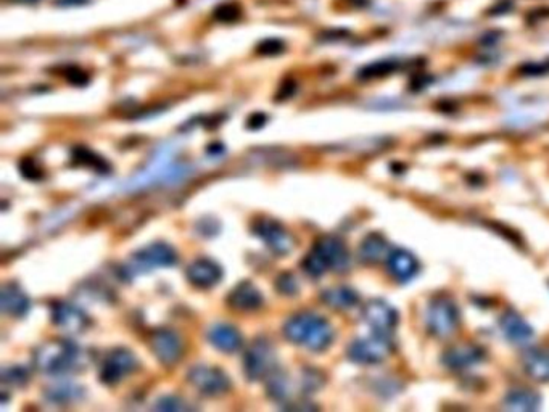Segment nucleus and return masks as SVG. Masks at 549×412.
Wrapping results in <instances>:
<instances>
[{"instance_id":"3","label":"nucleus","mask_w":549,"mask_h":412,"mask_svg":"<svg viewBox=\"0 0 549 412\" xmlns=\"http://www.w3.org/2000/svg\"><path fill=\"white\" fill-rule=\"evenodd\" d=\"M301 268L311 277H322L327 270L345 273L350 268V251L339 237L324 235L301 261Z\"/></svg>"},{"instance_id":"7","label":"nucleus","mask_w":549,"mask_h":412,"mask_svg":"<svg viewBox=\"0 0 549 412\" xmlns=\"http://www.w3.org/2000/svg\"><path fill=\"white\" fill-rule=\"evenodd\" d=\"M251 231L277 256L288 255L297 245V239L293 237V234L288 232L279 221L273 219V217H258L253 222Z\"/></svg>"},{"instance_id":"11","label":"nucleus","mask_w":549,"mask_h":412,"mask_svg":"<svg viewBox=\"0 0 549 412\" xmlns=\"http://www.w3.org/2000/svg\"><path fill=\"white\" fill-rule=\"evenodd\" d=\"M363 319L374 331V333L390 335L398 324V313L385 299H369L363 308Z\"/></svg>"},{"instance_id":"5","label":"nucleus","mask_w":549,"mask_h":412,"mask_svg":"<svg viewBox=\"0 0 549 412\" xmlns=\"http://www.w3.org/2000/svg\"><path fill=\"white\" fill-rule=\"evenodd\" d=\"M276 367V351L268 338H255L247 346L244 353V374L248 380H264Z\"/></svg>"},{"instance_id":"13","label":"nucleus","mask_w":549,"mask_h":412,"mask_svg":"<svg viewBox=\"0 0 549 412\" xmlns=\"http://www.w3.org/2000/svg\"><path fill=\"white\" fill-rule=\"evenodd\" d=\"M52 322L64 333L78 335L89 327V317L79 308L67 302L52 304Z\"/></svg>"},{"instance_id":"37","label":"nucleus","mask_w":549,"mask_h":412,"mask_svg":"<svg viewBox=\"0 0 549 412\" xmlns=\"http://www.w3.org/2000/svg\"><path fill=\"white\" fill-rule=\"evenodd\" d=\"M266 125V115L264 113H255L248 118L247 126L251 129V131H256V129H261Z\"/></svg>"},{"instance_id":"30","label":"nucleus","mask_w":549,"mask_h":412,"mask_svg":"<svg viewBox=\"0 0 549 412\" xmlns=\"http://www.w3.org/2000/svg\"><path fill=\"white\" fill-rule=\"evenodd\" d=\"M242 15V10L240 7L235 2H226V4H221L217 5V7L215 8V11H213V16H215L216 21L220 23H235Z\"/></svg>"},{"instance_id":"38","label":"nucleus","mask_w":549,"mask_h":412,"mask_svg":"<svg viewBox=\"0 0 549 412\" xmlns=\"http://www.w3.org/2000/svg\"><path fill=\"white\" fill-rule=\"evenodd\" d=\"M21 2H38V0H21Z\"/></svg>"},{"instance_id":"27","label":"nucleus","mask_w":549,"mask_h":412,"mask_svg":"<svg viewBox=\"0 0 549 412\" xmlns=\"http://www.w3.org/2000/svg\"><path fill=\"white\" fill-rule=\"evenodd\" d=\"M73 161L82 164V166H89L92 169L98 171V173H108L110 164L106 163L105 158H102L92 150L84 149V147H78L73 150Z\"/></svg>"},{"instance_id":"25","label":"nucleus","mask_w":549,"mask_h":412,"mask_svg":"<svg viewBox=\"0 0 549 412\" xmlns=\"http://www.w3.org/2000/svg\"><path fill=\"white\" fill-rule=\"evenodd\" d=\"M321 299L329 308L336 311H348L359 303V295L350 287L339 285L324 290L321 293Z\"/></svg>"},{"instance_id":"33","label":"nucleus","mask_w":549,"mask_h":412,"mask_svg":"<svg viewBox=\"0 0 549 412\" xmlns=\"http://www.w3.org/2000/svg\"><path fill=\"white\" fill-rule=\"evenodd\" d=\"M153 409H158V411H187V409H191V406H188L182 398L163 396V398H159L155 404H153Z\"/></svg>"},{"instance_id":"15","label":"nucleus","mask_w":549,"mask_h":412,"mask_svg":"<svg viewBox=\"0 0 549 412\" xmlns=\"http://www.w3.org/2000/svg\"><path fill=\"white\" fill-rule=\"evenodd\" d=\"M483 357H485V351H483L480 346L472 345V343H463V345L451 346L450 350H446L441 359L446 367H450L453 370H463L480 364L483 361Z\"/></svg>"},{"instance_id":"17","label":"nucleus","mask_w":549,"mask_h":412,"mask_svg":"<svg viewBox=\"0 0 549 412\" xmlns=\"http://www.w3.org/2000/svg\"><path fill=\"white\" fill-rule=\"evenodd\" d=\"M187 279L192 282L195 287L200 288H211L222 279V269L220 264L208 260V258H200L193 261L187 268Z\"/></svg>"},{"instance_id":"32","label":"nucleus","mask_w":549,"mask_h":412,"mask_svg":"<svg viewBox=\"0 0 549 412\" xmlns=\"http://www.w3.org/2000/svg\"><path fill=\"white\" fill-rule=\"evenodd\" d=\"M283 50H285V44H283L281 39H276V38L264 39V40H261V42L256 45L258 54L259 55H266V57L281 55Z\"/></svg>"},{"instance_id":"35","label":"nucleus","mask_w":549,"mask_h":412,"mask_svg":"<svg viewBox=\"0 0 549 412\" xmlns=\"http://www.w3.org/2000/svg\"><path fill=\"white\" fill-rule=\"evenodd\" d=\"M64 78H67V81L71 82V84L78 87L86 86L89 82V76L78 67H68L67 71H64Z\"/></svg>"},{"instance_id":"1","label":"nucleus","mask_w":549,"mask_h":412,"mask_svg":"<svg viewBox=\"0 0 549 412\" xmlns=\"http://www.w3.org/2000/svg\"><path fill=\"white\" fill-rule=\"evenodd\" d=\"M92 355L71 340H50L38 346L33 355L35 370L44 375L62 377L81 372L91 366Z\"/></svg>"},{"instance_id":"26","label":"nucleus","mask_w":549,"mask_h":412,"mask_svg":"<svg viewBox=\"0 0 549 412\" xmlns=\"http://www.w3.org/2000/svg\"><path fill=\"white\" fill-rule=\"evenodd\" d=\"M540 394L530 388H512L504 396V408L511 411H536L540 408Z\"/></svg>"},{"instance_id":"16","label":"nucleus","mask_w":549,"mask_h":412,"mask_svg":"<svg viewBox=\"0 0 549 412\" xmlns=\"http://www.w3.org/2000/svg\"><path fill=\"white\" fill-rule=\"evenodd\" d=\"M387 269L395 280L409 282L419 273V261L411 251L395 248L387 258Z\"/></svg>"},{"instance_id":"9","label":"nucleus","mask_w":549,"mask_h":412,"mask_svg":"<svg viewBox=\"0 0 549 412\" xmlns=\"http://www.w3.org/2000/svg\"><path fill=\"white\" fill-rule=\"evenodd\" d=\"M139 361L131 350L115 348L105 356L102 367H100V382L105 385H116L137 370Z\"/></svg>"},{"instance_id":"19","label":"nucleus","mask_w":549,"mask_h":412,"mask_svg":"<svg viewBox=\"0 0 549 412\" xmlns=\"http://www.w3.org/2000/svg\"><path fill=\"white\" fill-rule=\"evenodd\" d=\"M522 367L531 380L538 384L549 382V351L541 348H528L522 355Z\"/></svg>"},{"instance_id":"4","label":"nucleus","mask_w":549,"mask_h":412,"mask_svg":"<svg viewBox=\"0 0 549 412\" xmlns=\"http://www.w3.org/2000/svg\"><path fill=\"white\" fill-rule=\"evenodd\" d=\"M429 332L436 338H450L459 327V309L448 297H436L425 313Z\"/></svg>"},{"instance_id":"34","label":"nucleus","mask_w":549,"mask_h":412,"mask_svg":"<svg viewBox=\"0 0 549 412\" xmlns=\"http://www.w3.org/2000/svg\"><path fill=\"white\" fill-rule=\"evenodd\" d=\"M20 171L29 181L43 179V169H40L39 164L35 163L33 158H25V160L20 163Z\"/></svg>"},{"instance_id":"6","label":"nucleus","mask_w":549,"mask_h":412,"mask_svg":"<svg viewBox=\"0 0 549 412\" xmlns=\"http://www.w3.org/2000/svg\"><path fill=\"white\" fill-rule=\"evenodd\" d=\"M392 351L393 345L388 335L375 333L372 337L351 341L346 350V355L353 362L363 364V366H374V364L385 361L392 355Z\"/></svg>"},{"instance_id":"21","label":"nucleus","mask_w":549,"mask_h":412,"mask_svg":"<svg viewBox=\"0 0 549 412\" xmlns=\"http://www.w3.org/2000/svg\"><path fill=\"white\" fill-rule=\"evenodd\" d=\"M390 246L387 239L382 234L370 232L363 239L361 245H359V258L366 264H377L385 260L390 255Z\"/></svg>"},{"instance_id":"29","label":"nucleus","mask_w":549,"mask_h":412,"mask_svg":"<svg viewBox=\"0 0 549 412\" xmlns=\"http://www.w3.org/2000/svg\"><path fill=\"white\" fill-rule=\"evenodd\" d=\"M29 382V372L23 366H9L2 369V384L11 388H23Z\"/></svg>"},{"instance_id":"22","label":"nucleus","mask_w":549,"mask_h":412,"mask_svg":"<svg viewBox=\"0 0 549 412\" xmlns=\"http://www.w3.org/2000/svg\"><path fill=\"white\" fill-rule=\"evenodd\" d=\"M2 311L11 317H21L28 314L31 302L26 297V293L21 290L16 284H5L2 287Z\"/></svg>"},{"instance_id":"10","label":"nucleus","mask_w":549,"mask_h":412,"mask_svg":"<svg viewBox=\"0 0 549 412\" xmlns=\"http://www.w3.org/2000/svg\"><path fill=\"white\" fill-rule=\"evenodd\" d=\"M176 263L177 255L173 250V246L163 242H157L147 246L144 250L134 253L131 264H129L128 268V275L129 270H131V273H147V270L153 268H171L174 266Z\"/></svg>"},{"instance_id":"8","label":"nucleus","mask_w":549,"mask_h":412,"mask_svg":"<svg viewBox=\"0 0 549 412\" xmlns=\"http://www.w3.org/2000/svg\"><path fill=\"white\" fill-rule=\"evenodd\" d=\"M187 380L193 385L195 390H198L205 396H221L232 387L224 370L205 366V364H197L188 369Z\"/></svg>"},{"instance_id":"12","label":"nucleus","mask_w":549,"mask_h":412,"mask_svg":"<svg viewBox=\"0 0 549 412\" xmlns=\"http://www.w3.org/2000/svg\"><path fill=\"white\" fill-rule=\"evenodd\" d=\"M150 346L153 355L166 367L177 364V361L182 357V353H184V345H182L181 337L174 331H171V328H158V331L153 332L150 337Z\"/></svg>"},{"instance_id":"23","label":"nucleus","mask_w":549,"mask_h":412,"mask_svg":"<svg viewBox=\"0 0 549 412\" xmlns=\"http://www.w3.org/2000/svg\"><path fill=\"white\" fill-rule=\"evenodd\" d=\"M86 390L78 384L71 382H58V384L49 385L44 390L45 401L52 404H71L84 399Z\"/></svg>"},{"instance_id":"31","label":"nucleus","mask_w":549,"mask_h":412,"mask_svg":"<svg viewBox=\"0 0 549 412\" xmlns=\"http://www.w3.org/2000/svg\"><path fill=\"white\" fill-rule=\"evenodd\" d=\"M276 290L279 292L281 295H287V297L297 295L298 290H300L297 275L292 274V273H282V274L277 275Z\"/></svg>"},{"instance_id":"28","label":"nucleus","mask_w":549,"mask_h":412,"mask_svg":"<svg viewBox=\"0 0 549 412\" xmlns=\"http://www.w3.org/2000/svg\"><path fill=\"white\" fill-rule=\"evenodd\" d=\"M326 384V375L319 369L305 367L301 372V391L306 394L316 393Z\"/></svg>"},{"instance_id":"14","label":"nucleus","mask_w":549,"mask_h":412,"mask_svg":"<svg viewBox=\"0 0 549 412\" xmlns=\"http://www.w3.org/2000/svg\"><path fill=\"white\" fill-rule=\"evenodd\" d=\"M499 328L503 332L504 337L514 345L525 346L528 345L535 337L533 328L530 324L523 319V317L516 313V311H506L499 319Z\"/></svg>"},{"instance_id":"2","label":"nucleus","mask_w":549,"mask_h":412,"mask_svg":"<svg viewBox=\"0 0 549 412\" xmlns=\"http://www.w3.org/2000/svg\"><path fill=\"white\" fill-rule=\"evenodd\" d=\"M282 331L288 341L315 353L327 350L335 337L329 321L311 311H303L290 317L283 324Z\"/></svg>"},{"instance_id":"36","label":"nucleus","mask_w":549,"mask_h":412,"mask_svg":"<svg viewBox=\"0 0 549 412\" xmlns=\"http://www.w3.org/2000/svg\"><path fill=\"white\" fill-rule=\"evenodd\" d=\"M295 91H297V86H295V82H293V81L288 79V81L283 82V86L281 87L279 93H277V98H279V100H287V98H290V97L293 96V93H295Z\"/></svg>"},{"instance_id":"20","label":"nucleus","mask_w":549,"mask_h":412,"mask_svg":"<svg viewBox=\"0 0 549 412\" xmlns=\"http://www.w3.org/2000/svg\"><path fill=\"white\" fill-rule=\"evenodd\" d=\"M208 340L213 346L222 353H235L242 348V335L237 328L229 326V324H215L208 331Z\"/></svg>"},{"instance_id":"24","label":"nucleus","mask_w":549,"mask_h":412,"mask_svg":"<svg viewBox=\"0 0 549 412\" xmlns=\"http://www.w3.org/2000/svg\"><path fill=\"white\" fill-rule=\"evenodd\" d=\"M266 393L276 403L290 401L292 380L285 370L276 367L273 372L266 377Z\"/></svg>"},{"instance_id":"18","label":"nucleus","mask_w":549,"mask_h":412,"mask_svg":"<svg viewBox=\"0 0 549 412\" xmlns=\"http://www.w3.org/2000/svg\"><path fill=\"white\" fill-rule=\"evenodd\" d=\"M227 303L235 311H256L263 306V295L251 282L240 284L229 293Z\"/></svg>"}]
</instances>
